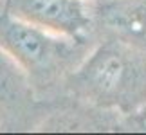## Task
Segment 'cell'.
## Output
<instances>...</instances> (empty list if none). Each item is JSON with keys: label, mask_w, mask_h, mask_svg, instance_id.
Returning <instances> with one entry per match:
<instances>
[{"label": "cell", "mask_w": 146, "mask_h": 135, "mask_svg": "<svg viewBox=\"0 0 146 135\" xmlns=\"http://www.w3.org/2000/svg\"><path fill=\"white\" fill-rule=\"evenodd\" d=\"M65 90L78 103L119 114L146 106V50L115 36H99L69 74Z\"/></svg>", "instance_id": "cell-1"}, {"label": "cell", "mask_w": 146, "mask_h": 135, "mask_svg": "<svg viewBox=\"0 0 146 135\" xmlns=\"http://www.w3.org/2000/svg\"><path fill=\"white\" fill-rule=\"evenodd\" d=\"M88 38H69L0 11V45L25 70L35 92L65 87L69 74L88 54Z\"/></svg>", "instance_id": "cell-2"}, {"label": "cell", "mask_w": 146, "mask_h": 135, "mask_svg": "<svg viewBox=\"0 0 146 135\" xmlns=\"http://www.w3.org/2000/svg\"><path fill=\"white\" fill-rule=\"evenodd\" d=\"M4 11L61 36L94 34L88 0H5Z\"/></svg>", "instance_id": "cell-3"}, {"label": "cell", "mask_w": 146, "mask_h": 135, "mask_svg": "<svg viewBox=\"0 0 146 135\" xmlns=\"http://www.w3.org/2000/svg\"><path fill=\"white\" fill-rule=\"evenodd\" d=\"M94 32L146 50V0H88Z\"/></svg>", "instance_id": "cell-4"}, {"label": "cell", "mask_w": 146, "mask_h": 135, "mask_svg": "<svg viewBox=\"0 0 146 135\" xmlns=\"http://www.w3.org/2000/svg\"><path fill=\"white\" fill-rule=\"evenodd\" d=\"M36 106V92L25 70L0 45V126L22 124Z\"/></svg>", "instance_id": "cell-5"}, {"label": "cell", "mask_w": 146, "mask_h": 135, "mask_svg": "<svg viewBox=\"0 0 146 135\" xmlns=\"http://www.w3.org/2000/svg\"><path fill=\"white\" fill-rule=\"evenodd\" d=\"M121 126H125L132 132H146V106L137 110L135 114L121 117Z\"/></svg>", "instance_id": "cell-6"}]
</instances>
